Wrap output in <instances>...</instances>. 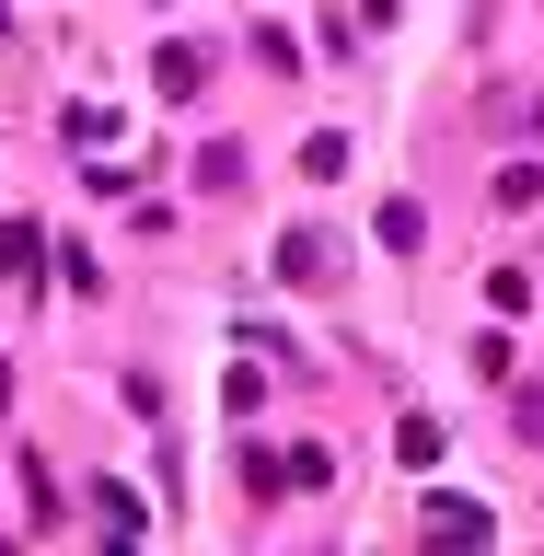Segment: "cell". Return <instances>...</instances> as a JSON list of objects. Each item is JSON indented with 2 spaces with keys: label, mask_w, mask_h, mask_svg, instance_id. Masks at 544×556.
Listing matches in <instances>:
<instances>
[{
  "label": "cell",
  "mask_w": 544,
  "mask_h": 556,
  "mask_svg": "<svg viewBox=\"0 0 544 556\" xmlns=\"http://www.w3.org/2000/svg\"><path fill=\"white\" fill-rule=\"evenodd\" d=\"M486 198L510 208V220H521V208H544V163H498V186H486Z\"/></svg>",
  "instance_id": "cell-5"
},
{
  "label": "cell",
  "mask_w": 544,
  "mask_h": 556,
  "mask_svg": "<svg viewBox=\"0 0 544 556\" xmlns=\"http://www.w3.org/2000/svg\"><path fill=\"white\" fill-rule=\"evenodd\" d=\"M93 521L116 533V545H128V533H139V498H128V486H93Z\"/></svg>",
  "instance_id": "cell-12"
},
{
  "label": "cell",
  "mask_w": 544,
  "mask_h": 556,
  "mask_svg": "<svg viewBox=\"0 0 544 556\" xmlns=\"http://www.w3.org/2000/svg\"><path fill=\"white\" fill-rule=\"evenodd\" d=\"M35 255H47V232L35 220H0V278H35Z\"/></svg>",
  "instance_id": "cell-8"
},
{
  "label": "cell",
  "mask_w": 544,
  "mask_h": 556,
  "mask_svg": "<svg viewBox=\"0 0 544 556\" xmlns=\"http://www.w3.org/2000/svg\"><path fill=\"white\" fill-rule=\"evenodd\" d=\"M325 267H337V243L313 232V220H302V232H278V278H290V290H325Z\"/></svg>",
  "instance_id": "cell-1"
},
{
  "label": "cell",
  "mask_w": 544,
  "mask_h": 556,
  "mask_svg": "<svg viewBox=\"0 0 544 556\" xmlns=\"http://www.w3.org/2000/svg\"><path fill=\"white\" fill-rule=\"evenodd\" d=\"M417 521H429V545H486V533H498V521H486L476 498H429Z\"/></svg>",
  "instance_id": "cell-2"
},
{
  "label": "cell",
  "mask_w": 544,
  "mask_h": 556,
  "mask_svg": "<svg viewBox=\"0 0 544 556\" xmlns=\"http://www.w3.org/2000/svg\"><path fill=\"white\" fill-rule=\"evenodd\" d=\"M0 406H12V359H0Z\"/></svg>",
  "instance_id": "cell-14"
},
{
  "label": "cell",
  "mask_w": 544,
  "mask_h": 556,
  "mask_svg": "<svg viewBox=\"0 0 544 556\" xmlns=\"http://www.w3.org/2000/svg\"><path fill=\"white\" fill-rule=\"evenodd\" d=\"M198 186H208V198H232V186H243V151H232V139H208V151H198Z\"/></svg>",
  "instance_id": "cell-10"
},
{
  "label": "cell",
  "mask_w": 544,
  "mask_h": 556,
  "mask_svg": "<svg viewBox=\"0 0 544 556\" xmlns=\"http://www.w3.org/2000/svg\"><path fill=\"white\" fill-rule=\"evenodd\" d=\"M486 302H498V313H533V267H486Z\"/></svg>",
  "instance_id": "cell-13"
},
{
  "label": "cell",
  "mask_w": 544,
  "mask_h": 556,
  "mask_svg": "<svg viewBox=\"0 0 544 556\" xmlns=\"http://www.w3.org/2000/svg\"><path fill=\"white\" fill-rule=\"evenodd\" d=\"M0 24H12V0H0Z\"/></svg>",
  "instance_id": "cell-15"
},
{
  "label": "cell",
  "mask_w": 544,
  "mask_h": 556,
  "mask_svg": "<svg viewBox=\"0 0 544 556\" xmlns=\"http://www.w3.org/2000/svg\"><path fill=\"white\" fill-rule=\"evenodd\" d=\"M24 521H35V533H47V521H59V476H47V464H35V452H24Z\"/></svg>",
  "instance_id": "cell-11"
},
{
  "label": "cell",
  "mask_w": 544,
  "mask_h": 556,
  "mask_svg": "<svg viewBox=\"0 0 544 556\" xmlns=\"http://www.w3.org/2000/svg\"><path fill=\"white\" fill-rule=\"evenodd\" d=\"M59 128H69V151H116V104H69Z\"/></svg>",
  "instance_id": "cell-6"
},
{
  "label": "cell",
  "mask_w": 544,
  "mask_h": 556,
  "mask_svg": "<svg viewBox=\"0 0 544 556\" xmlns=\"http://www.w3.org/2000/svg\"><path fill=\"white\" fill-rule=\"evenodd\" d=\"M151 81H163V93L186 104V93H198V81H208V47H186V35H174L163 59H151Z\"/></svg>",
  "instance_id": "cell-3"
},
{
  "label": "cell",
  "mask_w": 544,
  "mask_h": 556,
  "mask_svg": "<svg viewBox=\"0 0 544 556\" xmlns=\"http://www.w3.org/2000/svg\"><path fill=\"white\" fill-rule=\"evenodd\" d=\"M325 476H337V452H325V441H290V452H278V486H325Z\"/></svg>",
  "instance_id": "cell-7"
},
{
  "label": "cell",
  "mask_w": 544,
  "mask_h": 556,
  "mask_svg": "<svg viewBox=\"0 0 544 556\" xmlns=\"http://www.w3.org/2000/svg\"><path fill=\"white\" fill-rule=\"evenodd\" d=\"M394 464H441V417H394Z\"/></svg>",
  "instance_id": "cell-9"
},
{
  "label": "cell",
  "mask_w": 544,
  "mask_h": 556,
  "mask_svg": "<svg viewBox=\"0 0 544 556\" xmlns=\"http://www.w3.org/2000/svg\"><path fill=\"white\" fill-rule=\"evenodd\" d=\"M371 232L394 243V255H417V243H429V208H417V198H382V220H371Z\"/></svg>",
  "instance_id": "cell-4"
}]
</instances>
